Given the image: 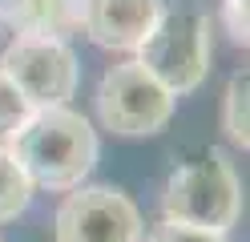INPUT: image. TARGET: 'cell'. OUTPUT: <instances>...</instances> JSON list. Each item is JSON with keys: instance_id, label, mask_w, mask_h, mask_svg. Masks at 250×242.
Wrapping results in <instances>:
<instances>
[{"instance_id": "obj_1", "label": "cell", "mask_w": 250, "mask_h": 242, "mask_svg": "<svg viewBox=\"0 0 250 242\" xmlns=\"http://www.w3.org/2000/svg\"><path fill=\"white\" fill-rule=\"evenodd\" d=\"M12 161L33 190H77L97 166V133L69 105L37 109L8 141Z\"/></svg>"}, {"instance_id": "obj_2", "label": "cell", "mask_w": 250, "mask_h": 242, "mask_svg": "<svg viewBox=\"0 0 250 242\" xmlns=\"http://www.w3.org/2000/svg\"><path fill=\"white\" fill-rule=\"evenodd\" d=\"M162 214L210 234H226L242 214V186L222 150H206L169 174L162 190Z\"/></svg>"}, {"instance_id": "obj_3", "label": "cell", "mask_w": 250, "mask_h": 242, "mask_svg": "<svg viewBox=\"0 0 250 242\" xmlns=\"http://www.w3.org/2000/svg\"><path fill=\"white\" fill-rule=\"evenodd\" d=\"M210 16L206 12H166L158 28L137 48V65L166 93H194L210 73Z\"/></svg>"}, {"instance_id": "obj_4", "label": "cell", "mask_w": 250, "mask_h": 242, "mask_svg": "<svg viewBox=\"0 0 250 242\" xmlns=\"http://www.w3.org/2000/svg\"><path fill=\"white\" fill-rule=\"evenodd\" d=\"M174 93H166L137 61L105 69L97 85V117L117 137H149L174 117Z\"/></svg>"}, {"instance_id": "obj_5", "label": "cell", "mask_w": 250, "mask_h": 242, "mask_svg": "<svg viewBox=\"0 0 250 242\" xmlns=\"http://www.w3.org/2000/svg\"><path fill=\"white\" fill-rule=\"evenodd\" d=\"M0 73L24 93L33 109H53L65 105L77 93L81 65L69 41H49V37H12L8 48L0 53Z\"/></svg>"}, {"instance_id": "obj_6", "label": "cell", "mask_w": 250, "mask_h": 242, "mask_svg": "<svg viewBox=\"0 0 250 242\" xmlns=\"http://www.w3.org/2000/svg\"><path fill=\"white\" fill-rule=\"evenodd\" d=\"M57 242H142L146 222L117 186H77L53 218Z\"/></svg>"}, {"instance_id": "obj_7", "label": "cell", "mask_w": 250, "mask_h": 242, "mask_svg": "<svg viewBox=\"0 0 250 242\" xmlns=\"http://www.w3.org/2000/svg\"><path fill=\"white\" fill-rule=\"evenodd\" d=\"M162 16L166 0H81V28L113 53H137Z\"/></svg>"}, {"instance_id": "obj_8", "label": "cell", "mask_w": 250, "mask_h": 242, "mask_svg": "<svg viewBox=\"0 0 250 242\" xmlns=\"http://www.w3.org/2000/svg\"><path fill=\"white\" fill-rule=\"evenodd\" d=\"M0 24L17 37L69 41L81 32V0H0Z\"/></svg>"}, {"instance_id": "obj_9", "label": "cell", "mask_w": 250, "mask_h": 242, "mask_svg": "<svg viewBox=\"0 0 250 242\" xmlns=\"http://www.w3.org/2000/svg\"><path fill=\"white\" fill-rule=\"evenodd\" d=\"M246 109H250V77L242 69L226 81V93H222V133L238 150H250V113Z\"/></svg>"}, {"instance_id": "obj_10", "label": "cell", "mask_w": 250, "mask_h": 242, "mask_svg": "<svg viewBox=\"0 0 250 242\" xmlns=\"http://www.w3.org/2000/svg\"><path fill=\"white\" fill-rule=\"evenodd\" d=\"M28 202H33V182L24 177V170L12 161L8 145H0V222L21 218Z\"/></svg>"}, {"instance_id": "obj_11", "label": "cell", "mask_w": 250, "mask_h": 242, "mask_svg": "<svg viewBox=\"0 0 250 242\" xmlns=\"http://www.w3.org/2000/svg\"><path fill=\"white\" fill-rule=\"evenodd\" d=\"M33 113H37V109L24 101V93L12 85L4 73H0V145H8L12 133H17V129L33 117Z\"/></svg>"}, {"instance_id": "obj_12", "label": "cell", "mask_w": 250, "mask_h": 242, "mask_svg": "<svg viewBox=\"0 0 250 242\" xmlns=\"http://www.w3.org/2000/svg\"><path fill=\"white\" fill-rule=\"evenodd\" d=\"M142 242H226V234H210V230H198V226H186V222H169V218H162Z\"/></svg>"}, {"instance_id": "obj_13", "label": "cell", "mask_w": 250, "mask_h": 242, "mask_svg": "<svg viewBox=\"0 0 250 242\" xmlns=\"http://www.w3.org/2000/svg\"><path fill=\"white\" fill-rule=\"evenodd\" d=\"M222 24H226V32H230V41L246 48V41H250V16H246V0H222Z\"/></svg>"}, {"instance_id": "obj_14", "label": "cell", "mask_w": 250, "mask_h": 242, "mask_svg": "<svg viewBox=\"0 0 250 242\" xmlns=\"http://www.w3.org/2000/svg\"><path fill=\"white\" fill-rule=\"evenodd\" d=\"M0 242H4V238H0Z\"/></svg>"}]
</instances>
